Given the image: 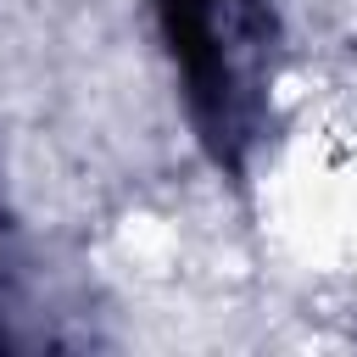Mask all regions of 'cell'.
Returning <instances> with one entry per match:
<instances>
[{"label": "cell", "mask_w": 357, "mask_h": 357, "mask_svg": "<svg viewBox=\"0 0 357 357\" xmlns=\"http://www.w3.org/2000/svg\"><path fill=\"white\" fill-rule=\"evenodd\" d=\"M167 39L201 95L229 106L234 95V39L245 22V0H162Z\"/></svg>", "instance_id": "1"}]
</instances>
